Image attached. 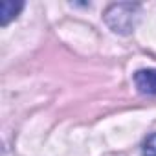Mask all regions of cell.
<instances>
[{"instance_id":"obj_1","label":"cell","mask_w":156,"mask_h":156,"mask_svg":"<svg viewBox=\"0 0 156 156\" xmlns=\"http://www.w3.org/2000/svg\"><path fill=\"white\" fill-rule=\"evenodd\" d=\"M141 19V6L136 2H116L110 4L105 13V24L118 35H130Z\"/></svg>"},{"instance_id":"obj_2","label":"cell","mask_w":156,"mask_h":156,"mask_svg":"<svg viewBox=\"0 0 156 156\" xmlns=\"http://www.w3.org/2000/svg\"><path fill=\"white\" fill-rule=\"evenodd\" d=\"M134 87L143 96H156V68H141L134 73Z\"/></svg>"},{"instance_id":"obj_4","label":"cell","mask_w":156,"mask_h":156,"mask_svg":"<svg viewBox=\"0 0 156 156\" xmlns=\"http://www.w3.org/2000/svg\"><path fill=\"white\" fill-rule=\"evenodd\" d=\"M141 156H156V132L149 134L141 143Z\"/></svg>"},{"instance_id":"obj_3","label":"cell","mask_w":156,"mask_h":156,"mask_svg":"<svg viewBox=\"0 0 156 156\" xmlns=\"http://www.w3.org/2000/svg\"><path fill=\"white\" fill-rule=\"evenodd\" d=\"M24 9V2H15V0H2L0 2V26H8L11 20H15L20 11Z\"/></svg>"}]
</instances>
